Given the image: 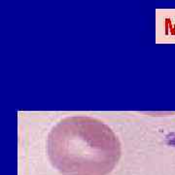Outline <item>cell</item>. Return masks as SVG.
I'll list each match as a JSON object with an SVG mask.
<instances>
[{
	"mask_svg": "<svg viewBox=\"0 0 175 175\" xmlns=\"http://www.w3.org/2000/svg\"><path fill=\"white\" fill-rule=\"evenodd\" d=\"M47 152L51 163L64 175H107L119 163L122 147L106 123L74 116L52 128Z\"/></svg>",
	"mask_w": 175,
	"mask_h": 175,
	"instance_id": "obj_1",
	"label": "cell"
}]
</instances>
